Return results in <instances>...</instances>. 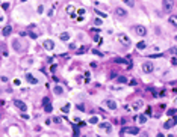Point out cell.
Wrapping results in <instances>:
<instances>
[{
	"label": "cell",
	"mask_w": 177,
	"mask_h": 137,
	"mask_svg": "<svg viewBox=\"0 0 177 137\" xmlns=\"http://www.w3.org/2000/svg\"><path fill=\"white\" fill-rule=\"evenodd\" d=\"M73 128H74V136H79V130H77V127L73 125Z\"/></svg>",
	"instance_id": "ab89813d"
},
{
	"label": "cell",
	"mask_w": 177,
	"mask_h": 137,
	"mask_svg": "<svg viewBox=\"0 0 177 137\" xmlns=\"http://www.w3.org/2000/svg\"><path fill=\"white\" fill-rule=\"evenodd\" d=\"M174 92H176V94H177V87H176V89H174Z\"/></svg>",
	"instance_id": "7bdbcfd3"
},
{
	"label": "cell",
	"mask_w": 177,
	"mask_h": 137,
	"mask_svg": "<svg viewBox=\"0 0 177 137\" xmlns=\"http://www.w3.org/2000/svg\"><path fill=\"white\" fill-rule=\"evenodd\" d=\"M118 81H120V83H127V78L123 77V75H120V77H118Z\"/></svg>",
	"instance_id": "83f0119b"
},
{
	"label": "cell",
	"mask_w": 177,
	"mask_h": 137,
	"mask_svg": "<svg viewBox=\"0 0 177 137\" xmlns=\"http://www.w3.org/2000/svg\"><path fill=\"white\" fill-rule=\"evenodd\" d=\"M94 14H95V15H98L100 18H106V17H108L105 12H102V11H98V9H94Z\"/></svg>",
	"instance_id": "d6986e66"
},
{
	"label": "cell",
	"mask_w": 177,
	"mask_h": 137,
	"mask_svg": "<svg viewBox=\"0 0 177 137\" xmlns=\"http://www.w3.org/2000/svg\"><path fill=\"white\" fill-rule=\"evenodd\" d=\"M124 133H129V134H138V133H139V128H136V127H124V128L121 130V134H124Z\"/></svg>",
	"instance_id": "277c9868"
},
{
	"label": "cell",
	"mask_w": 177,
	"mask_h": 137,
	"mask_svg": "<svg viewBox=\"0 0 177 137\" xmlns=\"http://www.w3.org/2000/svg\"><path fill=\"white\" fill-rule=\"evenodd\" d=\"M135 32H136V35H139V36H145V35H147V29H145L144 26H136V27H135Z\"/></svg>",
	"instance_id": "8992f818"
},
{
	"label": "cell",
	"mask_w": 177,
	"mask_h": 137,
	"mask_svg": "<svg viewBox=\"0 0 177 137\" xmlns=\"http://www.w3.org/2000/svg\"><path fill=\"white\" fill-rule=\"evenodd\" d=\"M2 8H3L5 11H8V9H9V3H8V2H5V3H2Z\"/></svg>",
	"instance_id": "f1b7e54d"
},
{
	"label": "cell",
	"mask_w": 177,
	"mask_h": 137,
	"mask_svg": "<svg viewBox=\"0 0 177 137\" xmlns=\"http://www.w3.org/2000/svg\"><path fill=\"white\" fill-rule=\"evenodd\" d=\"M12 45H14V48H15L17 51H20V45H18V41H14V42H12Z\"/></svg>",
	"instance_id": "4316f807"
},
{
	"label": "cell",
	"mask_w": 177,
	"mask_h": 137,
	"mask_svg": "<svg viewBox=\"0 0 177 137\" xmlns=\"http://www.w3.org/2000/svg\"><path fill=\"white\" fill-rule=\"evenodd\" d=\"M70 107H71L70 104H65V106L62 107V112H64V113H67V112H70Z\"/></svg>",
	"instance_id": "484cf974"
},
{
	"label": "cell",
	"mask_w": 177,
	"mask_h": 137,
	"mask_svg": "<svg viewBox=\"0 0 177 137\" xmlns=\"http://www.w3.org/2000/svg\"><path fill=\"white\" fill-rule=\"evenodd\" d=\"M176 39H177V36H176Z\"/></svg>",
	"instance_id": "f6af8a7d"
},
{
	"label": "cell",
	"mask_w": 177,
	"mask_h": 137,
	"mask_svg": "<svg viewBox=\"0 0 177 137\" xmlns=\"http://www.w3.org/2000/svg\"><path fill=\"white\" fill-rule=\"evenodd\" d=\"M14 84H15V86H18V84H20V80H18V78H17V80H14Z\"/></svg>",
	"instance_id": "b9f144b4"
},
{
	"label": "cell",
	"mask_w": 177,
	"mask_h": 137,
	"mask_svg": "<svg viewBox=\"0 0 177 137\" xmlns=\"http://www.w3.org/2000/svg\"><path fill=\"white\" fill-rule=\"evenodd\" d=\"M115 14H117L118 17H123V18H124V17H127V11H126V9H123V8H117V9H115Z\"/></svg>",
	"instance_id": "8fae6325"
},
{
	"label": "cell",
	"mask_w": 177,
	"mask_h": 137,
	"mask_svg": "<svg viewBox=\"0 0 177 137\" xmlns=\"http://www.w3.org/2000/svg\"><path fill=\"white\" fill-rule=\"evenodd\" d=\"M138 122H139V124H145V122H147V116H145V115H139V116H138Z\"/></svg>",
	"instance_id": "ffe728a7"
},
{
	"label": "cell",
	"mask_w": 177,
	"mask_h": 137,
	"mask_svg": "<svg viewBox=\"0 0 177 137\" xmlns=\"http://www.w3.org/2000/svg\"><path fill=\"white\" fill-rule=\"evenodd\" d=\"M123 2H124L127 6H130V8H133V6H135V0H123Z\"/></svg>",
	"instance_id": "cb8c5ba5"
},
{
	"label": "cell",
	"mask_w": 177,
	"mask_h": 137,
	"mask_svg": "<svg viewBox=\"0 0 177 137\" xmlns=\"http://www.w3.org/2000/svg\"><path fill=\"white\" fill-rule=\"evenodd\" d=\"M176 122H177L176 118H171L170 121H167V122L164 124V128H165V130H170V128H173V127L176 125Z\"/></svg>",
	"instance_id": "9c48e42d"
},
{
	"label": "cell",
	"mask_w": 177,
	"mask_h": 137,
	"mask_svg": "<svg viewBox=\"0 0 177 137\" xmlns=\"http://www.w3.org/2000/svg\"><path fill=\"white\" fill-rule=\"evenodd\" d=\"M174 113H176V109H170V110L167 112V115H168V116H173Z\"/></svg>",
	"instance_id": "4dcf8cb0"
},
{
	"label": "cell",
	"mask_w": 177,
	"mask_h": 137,
	"mask_svg": "<svg viewBox=\"0 0 177 137\" xmlns=\"http://www.w3.org/2000/svg\"><path fill=\"white\" fill-rule=\"evenodd\" d=\"M171 63H173V65H177V59H176V57H173V59H171Z\"/></svg>",
	"instance_id": "60d3db41"
},
{
	"label": "cell",
	"mask_w": 177,
	"mask_h": 137,
	"mask_svg": "<svg viewBox=\"0 0 177 137\" xmlns=\"http://www.w3.org/2000/svg\"><path fill=\"white\" fill-rule=\"evenodd\" d=\"M92 53H94V54H97V56H100V57L103 56V53H100L98 50H92Z\"/></svg>",
	"instance_id": "d590c367"
},
{
	"label": "cell",
	"mask_w": 177,
	"mask_h": 137,
	"mask_svg": "<svg viewBox=\"0 0 177 137\" xmlns=\"http://www.w3.org/2000/svg\"><path fill=\"white\" fill-rule=\"evenodd\" d=\"M173 6H174V0H162V8L165 12H171Z\"/></svg>",
	"instance_id": "3957f363"
},
{
	"label": "cell",
	"mask_w": 177,
	"mask_h": 137,
	"mask_svg": "<svg viewBox=\"0 0 177 137\" xmlns=\"http://www.w3.org/2000/svg\"><path fill=\"white\" fill-rule=\"evenodd\" d=\"M67 12L68 14H71V18H76V14H74V6H67Z\"/></svg>",
	"instance_id": "e0dca14e"
},
{
	"label": "cell",
	"mask_w": 177,
	"mask_h": 137,
	"mask_svg": "<svg viewBox=\"0 0 177 137\" xmlns=\"http://www.w3.org/2000/svg\"><path fill=\"white\" fill-rule=\"evenodd\" d=\"M26 80H27L30 84H38V78H35L32 74H27V75H26Z\"/></svg>",
	"instance_id": "7c38bea8"
},
{
	"label": "cell",
	"mask_w": 177,
	"mask_h": 137,
	"mask_svg": "<svg viewBox=\"0 0 177 137\" xmlns=\"http://www.w3.org/2000/svg\"><path fill=\"white\" fill-rule=\"evenodd\" d=\"M106 106H108L111 110H115V109H117V103L112 101V100H106Z\"/></svg>",
	"instance_id": "5bb4252c"
},
{
	"label": "cell",
	"mask_w": 177,
	"mask_h": 137,
	"mask_svg": "<svg viewBox=\"0 0 177 137\" xmlns=\"http://www.w3.org/2000/svg\"><path fill=\"white\" fill-rule=\"evenodd\" d=\"M29 36H30L32 39H36V33H33V32H30V33H29Z\"/></svg>",
	"instance_id": "74e56055"
},
{
	"label": "cell",
	"mask_w": 177,
	"mask_h": 137,
	"mask_svg": "<svg viewBox=\"0 0 177 137\" xmlns=\"http://www.w3.org/2000/svg\"><path fill=\"white\" fill-rule=\"evenodd\" d=\"M85 12H86V11H85L83 8H80V9H77V14H79L80 17H82V15H85Z\"/></svg>",
	"instance_id": "f546056e"
},
{
	"label": "cell",
	"mask_w": 177,
	"mask_h": 137,
	"mask_svg": "<svg viewBox=\"0 0 177 137\" xmlns=\"http://www.w3.org/2000/svg\"><path fill=\"white\" fill-rule=\"evenodd\" d=\"M42 104H44V110H45V113H50V112L53 110V107H52L48 98H44V100H42Z\"/></svg>",
	"instance_id": "5b68a950"
},
{
	"label": "cell",
	"mask_w": 177,
	"mask_h": 137,
	"mask_svg": "<svg viewBox=\"0 0 177 137\" xmlns=\"http://www.w3.org/2000/svg\"><path fill=\"white\" fill-rule=\"evenodd\" d=\"M98 127H100L102 130H106V133H111V131H112V127H111V124H109V122H102Z\"/></svg>",
	"instance_id": "30bf717a"
},
{
	"label": "cell",
	"mask_w": 177,
	"mask_h": 137,
	"mask_svg": "<svg viewBox=\"0 0 177 137\" xmlns=\"http://www.w3.org/2000/svg\"><path fill=\"white\" fill-rule=\"evenodd\" d=\"M42 47H44L45 50H53V48H55V42H53L52 39H45V41L42 42Z\"/></svg>",
	"instance_id": "52a82bcc"
},
{
	"label": "cell",
	"mask_w": 177,
	"mask_h": 137,
	"mask_svg": "<svg viewBox=\"0 0 177 137\" xmlns=\"http://www.w3.org/2000/svg\"><path fill=\"white\" fill-rule=\"evenodd\" d=\"M97 122H98V118H97V116H92V118L89 119V124H92V125L97 124Z\"/></svg>",
	"instance_id": "d4e9b609"
},
{
	"label": "cell",
	"mask_w": 177,
	"mask_h": 137,
	"mask_svg": "<svg viewBox=\"0 0 177 137\" xmlns=\"http://www.w3.org/2000/svg\"><path fill=\"white\" fill-rule=\"evenodd\" d=\"M86 50H88V47H86V45H82V47H80V48L77 50V54H83V53H85Z\"/></svg>",
	"instance_id": "7402d4cb"
},
{
	"label": "cell",
	"mask_w": 177,
	"mask_h": 137,
	"mask_svg": "<svg viewBox=\"0 0 177 137\" xmlns=\"http://www.w3.org/2000/svg\"><path fill=\"white\" fill-rule=\"evenodd\" d=\"M94 24H95V26H100V24H102V18H95V20H94Z\"/></svg>",
	"instance_id": "d6a6232c"
},
{
	"label": "cell",
	"mask_w": 177,
	"mask_h": 137,
	"mask_svg": "<svg viewBox=\"0 0 177 137\" xmlns=\"http://www.w3.org/2000/svg\"><path fill=\"white\" fill-rule=\"evenodd\" d=\"M141 68H142V71H144L145 74H150V72H153V69H155V65H153L151 62H144V63L141 65Z\"/></svg>",
	"instance_id": "7a4b0ae2"
},
{
	"label": "cell",
	"mask_w": 177,
	"mask_h": 137,
	"mask_svg": "<svg viewBox=\"0 0 177 137\" xmlns=\"http://www.w3.org/2000/svg\"><path fill=\"white\" fill-rule=\"evenodd\" d=\"M2 33H3V36H9V35L12 33V27H11V26H5L3 30H2Z\"/></svg>",
	"instance_id": "4fadbf2b"
},
{
	"label": "cell",
	"mask_w": 177,
	"mask_h": 137,
	"mask_svg": "<svg viewBox=\"0 0 177 137\" xmlns=\"http://www.w3.org/2000/svg\"><path fill=\"white\" fill-rule=\"evenodd\" d=\"M42 11H44V8H42V5H39L38 6V14H42Z\"/></svg>",
	"instance_id": "8d00e7d4"
},
{
	"label": "cell",
	"mask_w": 177,
	"mask_h": 137,
	"mask_svg": "<svg viewBox=\"0 0 177 137\" xmlns=\"http://www.w3.org/2000/svg\"><path fill=\"white\" fill-rule=\"evenodd\" d=\"M59 39H61V41H68V39H70V33H67V32L61 33V35H59Z\"/></svg>",
	"instance_id": "ac0fdd59"
},
{
	"label": "cell",
	"mask_w": 177,
	"mask_h": 137,
	"mask_svg": "<svg viewBox=\"0 0 177 137\" xmlns=\"http://www.w3.org/2000/svg\"><path fill=\"white\" fill-rule=\"evenodd\" d=\"M21 2H26V0H21Z\"/></svg>",
	"instance_id": "ee69618b"
},
{
	"label": "cell",
	"mask_w": 177,
	"mask_h": 137,
	"mask_svg": "<svg viewBox=\"0 0 177 137\" xmlns=\"http://www.w3.org/2000/svg\"><path fill=\"white\" fill-rule=\"evenodd\" d=\"M145 47H147V44H145L144 41H141V42H138V45H136V48H138V50H144Z\"/></svg>",
	"instance_id": "44dd1931"
},
{
	"label": "cell",
	"mask_w": 177,
	"mask_h": 137,
	"mask_svg": "<svg viewBox=\"0 0 177 137\" xmlns=\"http://www.w3.org/2000/svg\"><path fill=\"white\" fill-rule=\"evenodd\" d=\"M141 106H142V101H135V103H133V109H135V110L141 109Z\"/></svg>",
	"instance_id": "603a6c76"
},
{
	"label": "cell",
	"mask_w": 177,
	"mask_h": 137,
	"mask_svg": "<svg viewBox=\"0 0 177 137\" xmlns=\"http://www.w3.org/2000/svg\"><path fill=\"white\" fill-rule=\"evenodd\" d=\"M145 115H147V116H151V107H148V109H147V112H145Z\"/></svg>",
	"instance_id": "f35d334b"
},
{
	"label": "cell",
	"mask_w": 177,
	"mask_h": 137,
	"mask_svg": "<svg viewBox=\"0 0 177 137\" xmlns=\"http://www.w3.org/2000/svg\"><path fill=\"white\" fill-rule=\"evenodd\" d=\"M89 65H91V68H92V69H95V68L98 66V63H97V62H91Z\"/></svg>",
	"instance_id": "e575fe53"
},
{
	"label": "cell",
	"mask_w": 177,
	"mask_h": 137,
	"mask_svg": "<svg viewBox=\"0 0 177 137\" xmlns=\"http://www.w3.org/2000/svg\"><path fill=\"white\" fill-rule=\"evenodd\" d=\"M118 41H120V44L124 45V47H130V44H132L130 38H129L126 33H118Z\"/></svg>",
	"instance_id": "6da1fadb"
},
{
	"label": "cell",
	"mask_w": 177,
	"mask_h": 137,
	"mask_svg": "<svg viewBox=\"0 0 177 137\" xmlns=\"http://www.w3.org/2000/svg\"><path fill=\"white\" fill-rule=\"evenodd\" d=\"M14 104H15V107H17V109H20L21 112H26V110H27L26 104H24L23 101H20V100H15V101H14Z\"/></svg>",
	"instance_id": "ba28073f"
},
{
	"label": "cell",
	"mask_w": 177,
	"mask_h": 137,
	"mask_svg": "<svg viewBox=\"0 0 177 137\" xmlns=\"http://www.w3.org/2000/svg\"><path fill=\"white\" fill-rule=\"evenodd\" d=\"M53 92H55V95H62L64 94V89H62V86H55V89H53Z\"/></svg>",
	"instance_id": "2e32d148"
},
{
	"label": "cell",
	"mask_w": 177,
	"mask_h": 137,
	"mask_svg": "<svg viewBox=\"0 0 177 137\" xmlns=\"http://www.w3.org/2000/svg\"><path fill=\"white\" fill-rule=\"evenodd\" d=\"M168 21H170V24H171V26H174V27L177 29V17H176V15L168 17Z\"/></svg>",
	"instance_id": "9a60e30c"
},
{
	"label": "cell",
	"mask_w": 177,
	"mask_h": 137,
	"mask_svg": "<svg viewBox=\"0 0 177 137\" xmlns=\"http://www.w3.org/2000/svg\"><path fill=\"white\" fill-rule=\"evenodd\" d=\"M168 53H171V54H177V48H176V47L170 48V50H168Z\"/></svg>",
	"instance_id": "1f68e13d"
},
{
	"label": "cell",
	"mask_w": 177,
	"mask_h": 137,
	"mask_svg": "<svg viewBox=\"0 0 177 137\" xmlns=\"http://www.w3.org/2000/svg\"><path fill=\"white\" fill-rule=\"evenodd\" d=\"M53 122H55V124H61V122H62V119L56 116V118H53Z\"/></svg>",
	"instance_id": "836d02e7"
}]
</instances>
